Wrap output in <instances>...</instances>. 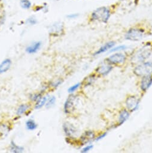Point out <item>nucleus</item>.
Masks as SVG:
<instances>
[{"label": "nucleus", "mask_w": 152, "mask_h": 153, "mask_svg": "<svg viewBox=\"0 0 152 153\" xmlns=\"http://www.w3.org/2000/svg\"><path fill=\"white\" fill-rule=\"evenodd\" d=\"M112 15V10L109 7L101 6L94 10L90 15V21L106 23Z\"/></svg>", "instance_id": "nucleus-1"}, {"label": "nucleus", "mask_w": 152, "mask_h": 153, "mask_svg": "<svg viewBox=\"0 0 152 153\" xmlns=\"http://www.w3.org/2000/svg\"><path fill=\"white\" fill-rule=\"evenodd\" d=\"M152 53V44L147 43L138 49L132 55L131 61L133 64L143 63L150 57Z\"/></svg>", "instance_id": "nucleus-2"}, {"label": "nucleus", "mask_w": 152, "mask_h": 153, "mask_svg": "<svg viewBox=\"0 0 152 153\" xmlns=\"http://www.w3.org/2000/svg\"><path fill=\"white\" fill-rule=\"evenodd\" d=\"M146 36L145 30L141 28L134 27L127 31L125 35L126 40L133 41H140Z\"/></svg>", "instance_id": "nucleus-3"}, {"label": "nucleus", "mask_w": 152, "mask_h": 153, "mask_svg": "<svg viewBox=\"0 0 152 153\" xmlns=\"http://www.w3.org/2000/svg\"><path fill=\"white\" fill-rule=\"evenodd\" d=\"M134 73L137 76L140 77L152 75V63H142L138 65L134 68Z\"/></svg>", "instance_id": "nucleus-4"}, {"label": "nucleus", "mask_w": 152, "mask_h": 153, "mask_svg": "<svg viewBox=\"0 0 152 153\" xmlns=\"http://www.w3.org/2000/svg\"><path fill=\"white\" fill-rule=\"evenodd\" d=\"M140 100L136 97L132 95L128 97L126 100L125 104L128 110L131 112H135L139 107Z\"/></svg>", "instance_id": "nucleus-5"}, {"label": "nucleus", "mask_w": 152, "mask_h": 153, "mask_svg": "<svg viewBox=\"0 0 152 153\" xmlns=\"http://www.w3.org/2000/svg\"><path fill=\"white\" fill-rule=\"evenodd\" d=\"M126 60L125 55L121 53H114L111 56L107 58L106 61L110 64H123Z\"/></svg>", "instance_id": "nucleus-6"}, {"label": "nucleus", "mask_w": 152, "mask_h": 153, "mask_svg": "<svg viewBox=\"0 0 152 153\" xmlns=\"http://www.w3.org/2000/svg\"><path fill=\"white\" fill-rule=\"evenodd\" d=\"M76 97L74 95H71L68 97L64 104V112L65 114H70L74 109V100Z\"/></svg>", "instance_id": "nucleus-7"}, {"label": "nucleus", "mask_w": 152, "mask_h": 153, "mask_svg": "<svg viewBox=\"0 0 152 153\" xmlns=\"http://www.w3.org/2000/svg\"><path fill=\"white\" fill-rule=\"evenodd\" d=\"M152 85V75L143 76L141 82L140 88L143 92H146Z\"/></svg>", "instance_id": "nucleus-8"}, {"label": "nucleus", "mask_w": 152, "mask_h": 153, "mask_svg": "<svg viewBox=\"0 0 152 153\" xmlns=\"http://www.w3.org/2000/svg\"><path fill=\"white\" fill-rule=\"evenodd\" d=\"M113 67L109 64H103L98 67L96 70V73L101 76H105L112 70Z\"/></svg>", "instance_id": "nucleus-9"}, {"label": "nucleus", "mask_w": 152, "mask_h": 153, "mask_svg": "<svg viewBox=\"0 0 152 153\" xmlns=\"http://www.w3.org/2000/svg\"><path fill=\"white\" fill-rule=\"evenodd\" d=\"M115 44H116V43L114 41H108V42L105 43L103 46H102L101 48H100L97 51H96L94 53V55H98L101 54L110 49H111L112 48H113L115 46Z\"/></svg>", "instance_id": "nucleus-10"}, {"label": "nucleus", "mask_w": 152, "mask_h": 153, "mask_svg": "<svg viewBox=\"0 0 152 153\" xmlns=\"http://www.w3.org/2000/svg\"><path fill=\"white\" fill-rule=\"evenodd\" d=\"M41 46V41H35L26 48V52L29 54H34L37 52Z\"/></svg>", "instance_id": "nucleus-11"}, {"label": "nucleus", "mask_w": 152, "mask_h": 153, "mask_svg": "<svg viewBox=\"0 0 152 153\" xmlns=\"http://www.w3.org/2000/svg\"><path fill=\"white\" fill-rule=\"evenodd\" d=\"M64 132L66 136L71 137L76 133V129L72 124L68 122H65L63 126Z\"/></svg>", "instance_id": "nucleus-12"}, {"label": "nucleus", "mask_w": 152, "mask_h": 153, "mask_svg": "<svg viewBox=\"0 0 152 153\" xmlns=\"http://www.w3.org/2000/svg\"><path fill=\"white\" fill-rule=\"evenodd\" d=\"M95 133L89 130L85 132L80 137V140L82 142V143L85 144H87L88 142H90L91 140L95 137Z\"/></svg>", "instance_id": "nucleus-13"}, {"label": "nucleus", "mask_w": 152, "mask_h": 153, "mask_svg": "<svg viewBox=\"0 0 152 153\" xmlns=\"http://www.w3.org/2000/svg\"><path fill=\"white\" fill-rule=\"evenodd\" d=\"M11 64L12 62L9 58H7L3 60L1 63L0 64V74H3L7 72L10 69Z\"/></svg>", "instance_id": "nucleus-14"}, {"label": "nucleus", "mask_w": 152, "mask_h": 153, "mask_svg": "<svg viewBox=\"0 0 152 153\" xmlns=\"http://www.w3.org/2000/svg\"><path fill=\"white\" fill-rule=\"evenodd\" d=\"M129 117V112L128 110L123 109L122 110L120 114H119V125H122L124 122H125Z\"/></svg>", "instance_id": "nucleus-15"}, {"label": "nucleus", "mask_w": 152, "mask_h": 153, "mask_svg": "<svg viewBox=\"0 0 152 153\" xmlns=\"http://www.w3.org/2000/svg\"><path fill=\"white\" fill-rule=\"evenodd\" d=\"M64 30V26L62 23H56L52 26L51 29L52 34H61Z\"/></svg>", "instance_id": "nucleus-16"}, {"label": "nucleus", "mask_w": 152, "mask_h": 153, "mask_svg": "<svg viewBox=\"0 0 152 153\" xmlns=\"http://www.w3.org/2000/svg\"><path fill=\"white\" fill-rule=\"evenodd\" d=\"M10 151L15 153L22 152L24 151V148L21 146L17 145L13 141H11L10 143Z\"/></svg>", "instance_id": "nucleus-17"}, {"label": "nucleus", "mask_w": 152, "mask_h": 153, "mask_svg": "<svg viewBox=\"0 0 152 153\" xmlns=\"http://www.w3.org/2000/svg\"><path fill=\"white\" fill-rule=\"evenodd\" d=\"M38 126L36 122L33 120H29L26 122V129L30 131L35 130L37 128Z\"/></svg>", "instance_id": "nucleus-18"}, {"label": "nucleus", "mask_w": 152, "mask_h": 153, "mask_svg": "<svg viewBox=\"0 0 152 153\" xmlns=\"http://www.w3.org/2000/svg\"><path fill=\"white\" fill-rule=\"evenodd\" d=\"M48 97H42L41 99H40L37 102H36V104L35 105V109H39L45 106L47 101Z\"/></svg>", "instance_id": "nucleus-19"}, {"label": "nucleus", "mask_w": 152, "mask_h": 153, "mask_svg": "<svg viewBox=\"0 0 152 153\" xmlns=\"http://www.w3.org/2000/svg\"><path fill=\"white\" fill-rule=\"evenodd\" d=\"M29 107H30L29 105H28L26 104H22L20 105L17 110V115L19 116L23 115L26 112L27 110L29 109Z\"/></svg>", "instance_id": "nucleus-20"}, {"label": "nucleus", "mask_w": 152, "mask_h": 153, "mask_svg": "<svg viewBox=\"0 0 152 153\" xmlns=\"http://www.w3.org/2000/svg\"><path fill=\"white\" fill-rule=\"evenodd\" d=\"M20 5L23 9H30L32 6L29 0H21Z\"/></svg>", "instance_id": "nucleus-21"}, {"label": "nucleus", "mask_w": 152, "mask_h": 153, "mask_svg": "<svg viewBox=\"0 0 152 153\" xmlns=\"http://www.w3.org/2000/svg\"><path fill=\"white\" fill-rule=\"evenodd\" d=\"M55 102H56V97H55L54 96H52V97H49V98L48 97L47 101L46 103V107L50 108V107H52L54 105Z\"/></svg>", "instance_id": "nucleus-22"}, {"label": "nucleus", "mask_w": 152, "mask_h": 153, "mask_svg": "<svg viewBox=\"0 0 152 153\" xmlns=\"http://www.w3.org/2000/svg\"><path fill=\"white\" fill-rule=\"evenodd\" d=\"M80 85H81V83H80V82L76 83V84H74V85L70 87V88H68V92L69 93H70V94L73 93L74 92H75V91L80 87Z\"/></svg>", "instance_id": "nucleus-23"}, {"label": "nucleus", "mask_w": 152, "mask_h": 153, "mask_svg": "<svg viewBox=\"0 0 152 153\" xmlns=\"http://www.w3.org/2000/svg\"><path fill=\"white\" fill-rule=\"evenodd\" d=\"M41 94H40V93H36V94H34L33 95H31L30 97V99L32 101H34V102H37L41 98Z\"/></svg>", "instance_id": "nucleus-24"}, {"label": "nucleus", "mask_w": 152, "mask_h": 153, "mask_svg": "<svg viewBox=\"0 0 152 153\" xmlns=\"http://www.w3.org/2000/svg\"><path fill=\"white\" fill-rule=\"evenodd\" d=\"M127 48V46L125 45H120L115 48H112L111 49H110V52H116V51H123L125 50Z\"/></svg>", "instance_id": "nucleus-25"}, {"label": "nucleus", "mask_w": 152, "mask_h": 153, "mask_svg": "<svg viewBox=\"0 0 152 153\" xmlns=\"http://www.w3.org/2000/svg\"><path fill=\"white\" fill-rule=\"evenodd\" d=\"M26 23L31 25H34L37 23V21L35 17H30L26 20Z\"/></svg>", "instance_id": "nucleus-26"}, {"label": "nucleus", "mask_w": 152, "mask_h": 153, "mask_svg": "<svg viewBox=\"0 0 152 153\" xmlns=\"http://www.w3.org/2000/svg\"><path fill=\"white\" fill-rule=\"evenodd\" d=\"M62 83V80H58L57 81L55 82H53L52 83V86L53 87V88H57L58 87L61 83Z\"/></svg>", "instance_id": "nucleus-27"}, {"label": "nucleus", "mask_w": 152, "mask_h": 153, "mask_svg": "<svg viewBox=\"0 0 152 153\" xmlns=\"http://www.w3.org/2000/svg\"><path fill=\"white\" fill-rule=\"evenodd\" d=\"M92 148H93V145H87V146H86L85 147H84L83 148V149H81V152H83V153L87 152L89 151L90 150H91Z\"/></svg>", "instance_id": "nucleus-28"}, {"label": "nucleus", "mask_w": 152, "mask_h": 153, "mask_svg": "<svg viewBox=\"0 0 152 153\" xmlns=\"http://www.w3.org/2000/svg\"><path fill=\"white\" fill-rule=\"evenodd\" d=\"M78 14L72 13V14H70V15H68L67 18H68V19H73L76 18L78 17Z\"/></svg>", "instance_id": "nucleus-29"}, {"label": "nucleus", "mask_w": 152, "mask_h": 153, "mask_svg": "<svg viewBox=\"0 0 152 153\" xmlns=\"http://www.w3.org/2000/svg\"><path fill=\"white\" fill-rule=\"evenodd\" d=\"M107 133H103V134H101V135H100L98 137H96V141H100V140H101L102 139H103L104 137H105L106 136V135H107Z\"/></svg>", "instance_id": "nucleus-30"}]
</instances>
